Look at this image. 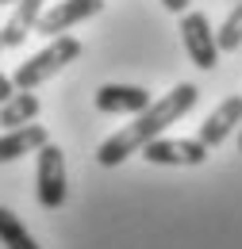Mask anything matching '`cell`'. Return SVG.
<instances>
[{
	"instance_id": "cell-8",
	"label": "cell",
	"mask_w": 242,
	"mask_h": 249,
	"mask_svg": "<svg viewBox=\"0 0 242 249\" xmlns=\"http://www.w3.org/2000/svg\"><path fill=\"white\" fill-rule=\"evenodd\" d=\"M42 12H46V0H16V4H12V16H8L4 27H0L4 46H23L27 35L39 27Z\"/></svg>"
},
{
	"instance_id": "cell-3",
	"label": "cell",
	"mask_w": 242,
	"mask_h": 249,
	"mask_svg": "<svg viewBox=\"0 0 242 249\" xmlns=\"http://www.w3.org/2000/svg\"><path fill=\"white\" fill-rule=\"evenodd\" d=\"M35 157H39L35 161V196H39V203L46 211H58L65 203V196H69V188H65V154H61V146L46 142V146H39Z\"/></svg>"
},
{
	"instance_id": "cell-9",
	"label": "cell",
	"mask_w": 242,
	"mask_h": 249,
	"mask_svg": "<svg viewBox=\"0 0 242 249\" xmlns=\"http://www.w3.org/2000/svg\"><path fill=\"white\" fill-rule=\"evenodd\" d=\"M235 126H242V96H227L212 115L200 123V142L212 150L219 142H227V134H231Z\"/></svg>"
},
{
	"instance_id": "cell-14",
	"label": "cell",
	"mask_w": 242,
	"mask_h": 249,
	"mask_svg": "<svg viewBox=\"0 0 242 249\" xmlns=\"http://www.w3.org/2000/svg\"><path fill=\"white\" fill-rule=\"evenodd\" d=\"M12 96H16V81L0 73V104H4V100H12Z\"/></svg>"
},
{
	"instance_id": "cell-1",
	"label": "cell",
	"mask_w": 242,
	"mask_h": 249,
	"mask_svg": "<svg viewBox=\"0 0 242 249\" xmlns=\"http://www.w3.org/2000/svg\"><path fill=\"white\" fill-rule=\"evenodd\" d=\"M196 100H200V89H196V85H188V81L177 85V89H169L161 100H154L146 111H139V115H135V123H127L123 130H116L112 138H104V142H100V150H96V161H100L104 169L123 165L131 154H139L146 142H154L165 126H173L181 115H188V111L196 107Z\"/></svg>"
},
{
	"instance_id": "cell-16",
	"label": "cell",
	"mask_w": 242,
	"mask_h": 249,
	"mask_svg": "<svg viewBox=\"0 0 242 249\" xmlns=\"http://www.w3.org/2000/svg\"><path fill=\"white\" fill-rule=\"evenodd\" d=\"M239 150H242V126H239Z\"/></svg>"
},
{
	"instance_id": "cell-4",
	"label": "cell",
	"mask_w": 242,
	"mask_h": 249,
	"mask_svg": "<svg viewBox=\"0 0 242 249\" xmlns=\"http://www.w3.org/2000/svg\"><path fill=\"white\" fill-rule=\"evenodd\" d=\"M181 38H184V54L196 69H215L219 42H215V31L204 12H184L181 16Z\"/></svg>"
},
{
	"instance_id": "cell-5",
	"label": "cell",
	"mask_w": 242,
	"mask_h": 249,
	"mask_svg": "<svg viewBox=\"0 0 242 249\" xmlns=\"http://www.w3.org/2000/svg\"><path fill=\"white\" fill-rule=\"evenodd\" d=\"M142 157L150 165H204L208 161V146L200 138H154L142 146Z\"/></svg>"
},
{
	"instance_id": "cell-17",
	"label": "cell",
	"mask_w": 242,
	"mask_h": 249,
	"mask_svg": "<svg viewBox=\"0 0 242 249\" xmlns=\"http://www.w3.org/2000/svg\"><path fill=\"white\" fill-rule=\"evenodd\" d=\"M0 4H16V0H0Z\"/></svg>"
},
{
	"instance_id": "cell-12",
	"label": "cell",
	"mask_w": 242,
	"mask_h": 249,
	"mask_svg": "<svg viewBox=\"0 0 242 249\" xmlns=\"http://www.w3.org/2000/svg\"><path fill=\"white\" fill-rule=\"evenodd\" d=\"M0 246L4 249H42L31 238V230L20 222V215L8 211V207H0Z\"/></svg>"
},
{
	"instance_id": "cell-6",
	"label": "cell",
	"mask_w": 242,
	"mask_h": 249,
	"mask_svg": "<svg viewBox=\"0 0 242 249\" xmlns=\"http://www.w3.org/2000/svg\"><path fill=\"white\" fill-rule=\"evenodd\" d=\"M100 8H104V0H58L54 8L42 12V19H39L35 31L46 35V38H58V35H65L69 27H77V23H85L89 16H96Z\"/></svg>"
},
{
	"instance_id": "cell-15",
	"label": "cell",
	"mask_w": 242,
	"mask_h": 249,
	"mask_svg": "<svg viewBox=\"0 0 242 249\" xmlns=\"http://www.w3.org/2000/svg\"><path fill=\"white\" fill-rule=\"evenodd\" d=\"M161 8L173 12V16H184V12H188V0H161Z\"/></svg>"
},
{
	"instance_id": "cell-18",
	"label": "cell",
	"mask_w": 242,
	"mask_h": 249,
	"mask_svg": "<svg viewBox=\"0 0 242 249\" xmlns=\"http://www.w3.org/2000/svg\"><path fill=\"white\" fill-rule=\"evenodd\" d=\"M0 50H4V38H0Z\"/></svg>"
},
{
	"instance_id": "cell-11",
	"label": "cell",
	"mask_w": 242,
	"mask_h": 249,
	"mask_svg": "<svg viewBox=\"0 0 242 249\" xmlns=\"http://www.w3.org/2000/svg\"><path fill=\"white\" fill-rule=\"evenodd\" d=\"M39 107H42V104H39V96H35V92H20V89H16L12 100L0 104V126H4V130H16V126L35 123Z\"/></svg>"
},
{
	"instance_id": "cell-2",
	"label": "cell",
	"mask_w": 242,
	"mask_h": 249,
	"mask_svg": "<svg viewBox=\"0 0 242 249\" xmlns=\"http://www.w3.org/2000/svg\"><path fill=\"white\" fill-rule=\"evenodd\" d=\"M77 54H81V42L73 38V35H58V38H50L39 54H31V62H23L16 69V89L20 92H35L42 81H50L54 73H61L69 62H77Z\"/></svg>"
},
{
	"instance_id": "cell-10",
	"label": "cell",
	"mask_w": 242,
	"mask_h": 249,
	"mask_svg": "<svg viewBox=\"0 0 242 249\" xmlns=\"http://www.w3.org/2000/svg\"><path fill=\"white\" fill-rule=\"evenodd\" d=\"M46 142H50L46 126H39V123L16 126V130H8L0 138V165L4 161H16V157H23V154H39V146H46Z\"/></svg>"
},
{
	"instance_id": "cell-7",
	"label": "cell",
	"mask_w": 242,
	"mask_h": 249,
	"mask_svg": "<svg viewBox=\"0 0 242 249\" xmlns=\"http://www.w3.org/2000/svg\"><path fill=\"white\" fill-rule=\"evenodd\" d=\"M150 104V92L139 85H100L96 89V111H104V115H139Z\"/></svg>"
},
{
	"instance_id": "cell-13",
	"label": "cell",
	"mask_w": 242,
	"mask_h": 249,
	"mask_svg": "<svg viewBox=\"0 0 242 249\" xmlns=\"http://www.w3.org/2000/svg\"><path fill=\"white\" fill-rule=\"evenodd\" d=\"M215 42H219V54H231L242 46V4L231 8V16L223 19V27L215 31Z\"/></svg>"
}]
</instances>
